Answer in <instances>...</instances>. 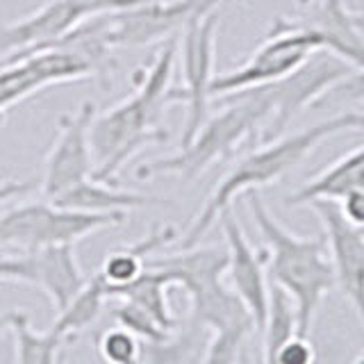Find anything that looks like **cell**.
Instances as JSON below:
<instances>
[{"label": "cell", "mask_w": 364, "mask_h": 364, "mask_svg": "<svg viewBox=\"0 0 364 364\" xmlns=\"http://www.w3.org/2000/svg\"><path fill=\"white\" fill-rule=\"evenodd\" d=\"M98 355L105 364H141L144 341L121 326H112L98 335Z\"/></svg>", "instance_id": "27"}, {"label": "cell", "mask_w": 364, "mask_h": 364, "mask_svg": "<svg viewBox=\"0 0 364 364\" xmlns=\"http://www.w3.org/2000/svg\"><path fill=\"white\" fill-rule=\"evenodd\" d=\"M307 208H312L321 219L328 255L335 271V287L346 296L364 326V235L346 223L335 200H312Z\"/></svg>", "instance_id": "13"}, {"label": "cell", "mask_w": 364, "mask_h": 364, "mask_svg": "<svg viewBox=\"0 0 364 364\" xmlns=\"http://www.w3.org/2000/svg\"><path fill=\"white\" fill-rule=\"evenodd\" d=\"M364 100V66L362 68H353V71L339 80L337 85L330 87L326 94L314 102V109H333L339 105H348V102H358Z\"/></svg>", "instance_id": "28"}, {"label": "cell", "mask_w": 364, "mask_h": 364, "mask_svg": "<svg viewBox=\"0 0 364 364\" xmlns=\"http://www.w3.org/2000/svg\"><path fill=\"white\" fill-rule=\"evenodd\" d=\"M11 337H14V360L16 364H57L66 341L53 330L39 333L30 323L26 312L11 314Z\"/></svg>", "instance_id": "25"}, {"label": "cell", "mask_w": 364, "mask_h": 364, "mask_svg": "<svg viewBox=\"0 0 364 364\" xmlns=\"http://www.w3.org/2000/svg\"><path fill=\"white\" fill-rule=\"evenodd\" d=\"M350 71L353 66L339 60L337 55L328 50H316L291 75L282 77L273 85H264L273 114L259 139L271 141L284 134L287 125L305 107H312L330 87L337 85L339 80H344Z\"/></svg>", "instance_id": "9"}, {"label": "cell", "mask_w": 364, "mask_h": 364, "mask_svg": "<svg viewBox=\"0 0 364 364\" xmlns=\"http://www.w3.org/2000/svg\"><path fill=\"white\" fill-rule=\"evenodd\" d=\"M107 305H109V316L114 318V323L125 328L136 339H141L144 344H159V341H164L173 335V333H168V330H164L162 326H159L155 318L144 310V307L134 305L132 301L109 299Z\"/></svg>", "instance_id": "26"}, {"label": "cell", "mask_w": 364, "mask_h": 364, "mask_svg": "<svg viewBox=\"0 0 364 364\" xmlns=\"http://www.w3.org/2000/svg\"><path fill=\"white\" fill-rule=\"evenodd\" d=\"M219 112L210 114L193 139L176 155L151 159L134 168L136 180H153L159 176H176L196 180L216 162L232 157L239 148L262 136L271 121V100L264 87L246 89L239 94L214 98Z\"/></svg>", "instance_id": "4"}, {"label": "cell", "mask_w": 364, "mask_h": 364, "mask_svg": "<svg viewBox=\"0 0 364 364\" xmlns=\"http://www.w3.org/2000/svg\"><path fill=\"white\" fill-rule=\"evenodd\" d=\"M125 214H89L64 210L50 200L23 203L0 214V250L14 248L18 253H32L46 246L77 244L94 232L121 225Z\"/></svg>", "instance_id": "6"}, {"label": "cell", "mask_w": 364, "mask_h": 364, "mask_svg": "<svg viewBox=\"0 0 364 364\" xmlns=\"http://www.w3.org/2000/svg\"><path fill=\"white\" fill-rule=\"evenodd\" d=\"M87 18L82 0H46L32 14L0 26V62L48 48Z\"/></svg>", "instance_id": "15"}, {"label": "cell", "mask_w": 364, "mask_h": 364, "mask_svg": "<svg viewBox=\"0 0 364 364\" xmlns=\"http://www.w3.org/2000/svg\"><path fill=\"white\" fill-rule=\"evenodd\" d=\"M335 203H337L341 216L346 219V223H350L353 228H358L362 232L364 230V191L353 189L344 198H339Z\"/></svg>", "instance_id": "31"}, {"label": "cell", "mask_w": 364, "mask_h": 364, "mask_svg": "<svg viewBox=\"0 0 364 364\" xmlns=\"http://www.w3.org/2000/svg\"><path fill=\"white\" fill-rule=\"evenodd\" d=\"M364 166V144L353 148L350 153L341 155L337 162L326 166L321 173H316L312 180H307L303 187L284 198L287 208H301L310 205L312 200H339L348 191L358 189L360 171Z\"/></svg>", "instance_id": "20"}, {"label": "cell", "mask_w": 364, "mask_h": 364, "mask_svg": "<svg viewBox=\"0 0 364 364\" xmlns=\"http://www.w3.org/2000/svg\"><path fill=\"white\" fill-rule=\"evenodd\" d=\"M50 203L60 205L64 210L89 212V214H128L130 210L151 208V205H168L164 198L148 196V193L121 189L119 185H107L94 178L77 182L75 187L66 189Z\"/></svg>", "instance_id": "19"}, {"label": "cell", "mask_w": 364, "mask_h": 364, "mask_svg": "<svg viewBox=\"0 0 364 364\" xmlns=\"http://www.w3.org/2000/svg\"><path fill=\"white\" fill-rule=\"evenodd\" d=\"M355 364H364V350L358 355V360H355Z\"/></svg>", "instance_id": "36"}, {"label": "cell", "mask_w": 364, "mask_h": 364, "mask_svg": "<svg viewBox=\"0 0 364 364\" xmlns=\"http://www.w3.org/2000/svg\"><path fill=\"white\" fill-rule=\"evenodd\" d=\"M11 314H14V312H0V339H3L9 333V328H11Z\"/></svg>", "instance_id": "34"}, {"label": "cell", "mask_w": 364, "mask_h": 364, "mask_svg": "<svg viewBox=\"0 0 364 364\" xmlns=\"http://www.w3.org/2000/svg\"><path fill=\"white\" fill-rule=\"evenodd\" d=\"M96 102H82L73 114H64L57 123V136L46 155L41 191L53 200L77 182L94 176V157L89 146V125L96 117Z\"/></svg>", "instance_id": "12"}, {"label": "cell", "mask_w": 364, "mask_h": 364, "mask_svg": "<svg viewBox=\"0 0 364 364\" xmlns=\"http://www.w3.org/2000/svg\"><path fill=\"white\" fill-rule=\"evenodd\" d=\"M296 3H299L301 7H305V5H310V3H312V0H296Z\"/></svg>", "instance_id": "37"}, {"label": "cell", "mask_w": 364, "mask_h": 364, "mask_svg": "<svg viewBox=\"0 0 364 364\" xmlns=\"http://www.w3.org/2000/svg\"><path fill=\"white\" fill-rule=\"evenodd\" d=\"M57 364H68V360H66V355H60V360H57Z\"/></svg>", "instance_id": "38"}, {"label": "cell", "mask_w": 364, "mask_h": 364, "mask_svg": "<svg viewBox=\"0 0 364 364\" xmlns=\"http://www.w3.org/2000/svg\"><path fill=\"white\" fill-rule=\"evenodd\" d=\"M350 16H353V23H355V28L364 37V11H350Z\"/></svg>", "instance_id": "35"}, {"label": "cell", "mask_w": 364, "mask_h": 364, "mask_svg": "<svg viewBox=\"0 0 364 364\" xmlns=\"http://www.w3.org/2000/svg\"><path fill=\"white\" fill-rule=\"evenodd\" d=\"M208 337V330L187 318V323L178 326L168 339L159 344H144L141 364H203Z\"/></svg>", "instance_id": "24"}, {"label": "cell", "mask_w": 364, "mask_h": 364, "mask_svg": "<svg viewBox=\"0 0 364 364\" xmlns=\"http://www.w3.org/2000/svg\"><path fill=\"white\" fill-rule=\"evenodd\" d=\"M362 235H364V230H362Z\"/></svg>", "instance_id": "39"}, {"label": "cell", "mask_w": 364, "mask_h": 364, "mask_svg": "<svg viewBox=\"0 0 364 364\" xmlns=\"http://www.w3.org/2000/svg\"><path fill=\"white\" fill-rule=\"evenodd\" d=\"M221 3H225V0H198L196 16H203V14H212V11H216V7H219Z\"/></svg>", "instance_id": "33"}, {"label": "cell", "mask_w": 364, "mask_h": 364, "mask_svg": "<svg viewBox=\"0 0 364 364\" xmlns=\"http://www.w3.org/2000/svg\"><path fill=\"white\" fill-rule=\"evenodd\" d=\"M146 267L162 271L171 287L185 289L189 296V321L214 333H255L253 318L242 301L225 284L228 250L225 246L178 248L164 257H153Z\"/></svg>", "instance_id": "5"}, {"label": "cell", "mask_w": 364, "mask_h": 364, "mask_svg": "<svg viewBox=\"0 0 364 364\" xmlns=\"http://www.w3.org/2000/svg\"><path fill=\"white\" fill-rule=\"evenodd\" d=\"M198 0H153L121 14L105 16L109 48H141L148 43L168 41L196 16Z\"/></svg>", "instance_id": "14"}, {"label": "cell", "mask_w": 364, "mask_h": 364, "mask_svg": "<svg viewBox=\"0 0 364 364\" xmlns=\"http://www.w3.org/2000/svg\"><path fill=\"white\" fill-rule=\"evenodd\" d=\"M148 3H153V0H82L89 18L121 14V11H128V9L141 7V5H148Z\"/></svg>", "instance_id": "30"}, {"label": "cell", "mask_w": 364, "mask_h": 364, "mask_svg": "<svg viewBox=\"0 0 364 364\" xmlns=\"http://www.w3.org/2000/svg\"><path fill=\"white\" fill-rule=\"evenodd\" d=\"M91 75H94V68L82 57L57 48V46L0 62V125L5 123L11 107L39 94L41 89L75 82V80Z\"/></svg>", "instance_id": "10"}, {"label": "cell", "mask_w": 364, "mask_h": 364, "mask_svg": "<svg viewBox=\"0 0 364 364\" xmlns=\"http://www.w3.org/2000/svg\"><path fill=\"white\" fill-rule=\"evenodd\" d=\"M178 242V232L173 225H155L144 239L128 246H121L102 259L100 278L107 282V287H123L132 282L146 269V262L159 248H166Z\"/></svg>", "instance_id": "21"}, {"label": "cell", "mask_w": 364, "mask_h": 364, "mask_svg": "<svg viewBox=\"0 0 364 364\" xmlns=\"http://www.w3.org/2000/svg\"><path fill=\"white\" fill-rule=\"evenodd\" d=\"M246 205L264 239L267 278L291 301L296 335L310 337L318 307L335 289V271L328 255L326 237H299L287 230L269 212L259 191H248Z\"/></svg>", "instance_id": "3"}, {"label": "cell", "mask_w": 364, "mask_h": 364, "mask_svg": "<svg viewBox=\"0 0 364 364\" xmlns=\"http://www.w3.org/2000/svg\"><path fill=\"white\" fill-rule=\"evenodd\" d=\"M23 255L30 264V284L48 296L55 312L64 310L73 296L85 287L87 276L80 267L73 244L46 246Z\"/></svg>", "instance_id": "17"}, {"label": "cell", "mask_w": 364, "mask_h": 364, "mask_svg": "<svg viewBox=\"0 0 364 364\" xmlns=\"http://www.w3.org/2000/svg\"><path fill=\"white\" fill-rule=\"evenodd\" d=\"M0 282L30 284V264L26 255H11L0 250Z\"/></svg>", "instance_id": "29"}, {"label": "cell", "mask_w": 364, "mask_h": 364, "mask_svg": "<svg viewBox=\"0 0 364 364\" xmlns=\"http://www.w3.org/2000/svg\"><path fill=\"white\" fill-rule=\"evenodd\" d=\"M221 230L225 237L228 250V269H225V284L235 291V296L246 312L253 318L257 337L267 326L269 303H271V282L267 278V255L264 248L257 250L248 242L242 223L237 221L232 208H228L219 216Z\"/></svg>", "instance_id": "11"}, {"label": "cell", "mask_w": 364, "mask_h": 364, "mask_svg": "<svg viewBox=\"0 0 364 364\" xmlns=\"http://www.w3.org/2000/svg\"><path fill=\"white\" fill-rule=\"evenodd\" d=\"M107 303H109L107 282L100 278V273H96L94 278H87L85 287L73 296L71 303L64 310L57 312V318L50 330L64 341L73 339L77 333H82L85 328L98 321V316L105 312Z\"/></svg>", "instance_id": "23"}, {"label": "cell", "mask_w": 364, "mask_h": 364, "mask_svg": "<svg viewBox=\"0 0 364 364\" xmlns=\"http://www.w3.org/2000/svg\"><path fill=\"white\" fill-rule=\"evenodd\" d=\"M348 130H364V112H337L333 117L318 121L305 130L294 134H280L276 139L264 141L262 146L248 151L242 159L228 168V173L219 180V185L208 196L196 219L178 239V248H193L210 232V228L219 221V216L232 208V200L248 191H259L273 182L284 178L291 168L307 159L318 144Z\"/></svg>", "instance_id": "2"}, {"label": "cell", "mask_w": 364, "mask_h": 364, "mask_svg": "<svg viewBox=\"0 0 364 364\" xmlns=\"http://www.w3.org/2000/svg\"><path fill=\"white\" fill-rule=\"evenodd\" d=\"M178 41L162 43L144 71L134 77V91L105 112H96L89 125V146L94 157V180L119 185L121 168L146 146L166 144L168 130L162 125L164 109L173 105V77Z\"/></svg>", "instance_id": "1"}, {"label": "cell", "mask_w": 364, "mask_h": 364, "mask_svg": "<svg viewBox=\"0 0 364 364\" xmlns=\"http://www.w3.org/2000/svg\"><path fill=\"white\" fill-rule=\"evenodd\" d=\"M262 364H316L310 337L296 335V314L287 294L271 284L267 326L262 330Z\"/></svg>", "instance_id": "18"}, {"label": "cell", "mask_w": 364, "mask_h": 364, "mask_svg": "<svg viewBox=\"0 0 364 364\" xmlns=\"http://www.w3.org/2000/svg\"><path fill=\"white\" fill-rule=\"evenodd\" d=\"M216 11L203 16H191L182 28L178 43L182 85L173 89V102L185 105V125L180 134V148L187 146L200 125L208 121L212 107V80H214V55H216Z\"/></svg>", "instance_id": "8"}, {"label": "cell", "mask_w": 364, "mask_h": 364, "mask_svg": "<svg viewBox=\"0 0 364 364\" xmlns=\"http://www.w3.org/2000/svg\"><path fill=\"white\" fill-rule=\"evenodd\" d=\"M314 39L291 18H278L255 53L246 62L235 66L232 71L214 75L212 80V100L221 96L239 94V91L273 85L278 80L291 75L296 68L316 53Z\"/></svg>", "instance_id": "7"}, {"label": "cell", "mask_w": 364, "mask_h": 364, "mask_svg": "<svg viewBox=\"0 0 364 364\" xmlns=\"http://www.w3.org/2000/svg\"><path fill=\"white\" fill-rule=\"evenodd\" d=\"M301 18H291L314 39L318 50H328L353 68L364 66V37L341 0H312Z\"/></svg>", "instance_id": "16"}, {"label": "cell", "mask_w": 364, "mask_h": 364, "mask_svg": "<svg viewBox=\"0 0 364 364\" xmlns=\"http://www.w3.org/2000/svg\"><path fill=\"white\" fill-rule=\"evenodd\" d=\"M37 187V182L32 180H0V205L21 196V193H28Z\"/></svg>", "instance_id": "32"}, {"label": "cell", "mask_w": 364, "mask_h": 364, "mask_svg": "<svg viewBox=\"0 0 364 364\" xmlns=\"http://www.w3.org/2000/svg\"><path fill=\"white\" fill-rule=\"evenodd\" d=\"M168 287H171V282L166 280L162 271L146 267L132 282L123 284V287H107V291H109V299H125L144 307L164 330L176 333L178 318L168 305Z\"/></svg>", "instance_id": "22"}]
</instances>
